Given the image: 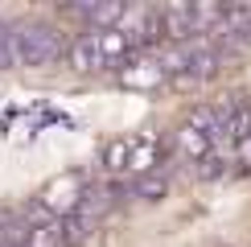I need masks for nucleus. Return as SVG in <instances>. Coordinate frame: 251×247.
Here are the masks:
<instances>
[{"label":"nucleus","mask_w":251,"mask_h":247,"mask_svg":"<svg viewBox=\"0 0 251 247\" xmlns=\"http://www.w3.org/2000/svg\"><path fill=\"white\" fill-rule=\"evenodd\" d=\"M128 161H132V136H120V140H111L107 148H103V173H128Z\"/></svg>","instance_id":"4"},{"label":"nucleus","mask_w":251,"mask_h":247,"mask_svg":"<svg viewBox=\"0 0 251 247\" xmlns=\"http://www.w3.org/2000/svg\"><path fill=\"white\" fill-rule=\"evenodd\" d=\"M8 66H21V58H17V29H13V21L0 17V70H8Z\"/></svg>","instance_id":"5"},{"label":"nucleus","mask_w":251,"mask_h":247,"mask_svg":"<svg viewBox=\"0 0 251 247\" xmlns=\"http://www.w3.org/2000/svg\"><path fill=\"white\" fill-rule=\"evenodd\" d=\"M66 66H75V70H99V66H111L107 62V54L99 49V41H95V33H82V37H75L70 41V54H66Z\"/></svg>","instance_id":"2"},{"label":"nucleus","mask_w":251,"mask_h":247,"mask_svg":"<svg viewBox=\"0 0 251 247\" xmlns=\"http://www.w3.org/2000/svg\"><path fill=\"white\" fill-rule=\"evenodd\" d=\"M128 190H132V198H144V202L165 198V190H169V169H156V173H144V177H132Z\"/></svg>","instance_id":"3"},{"label":"nucleus","mask_w":251,"mask_h":247,"mask_svg":"<svg viewBox=\"0 0 251 247\" xmlns=\"http://www.w3.org/2000/svg\"><path fill=\"white\" fill-rule=\"evenodd\" d=\"M17 29V58L21 66H46V62H58L70 54V41L62 29L46 25V21H13Z\"/></svg>","instance_id":"1"}]
</instances>
